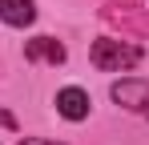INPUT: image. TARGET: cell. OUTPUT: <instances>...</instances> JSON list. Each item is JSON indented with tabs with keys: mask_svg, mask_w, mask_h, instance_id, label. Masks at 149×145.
<instances>
[{
	"mask_svg": "<svg viewBox=\"0 0 149 145\" xmlns=\"http://www.w3.org/2000/svg\"><path fill=\"white\" fill-rule=\"evenodd\" d=\"M89 61L101 72H129L145 61V48L133 45V40H117V36H97L89 48Z\"/></svg>",
	"mask_w": 149,
	"mask_h": 145,
	"instance_id": "1",
	"label": "cell"
},
{
	"mask_svg": "<svg viewBox=\"0 0 149 145\" xmlns=\"http://www.w3.org/2000/svg\"><path fill=\"white\" fill-rule=\"evenodd\" d=\"M109 97L129 109V113H137V117L149 121V81L145 77H121V81H113L109 85Z\"/></svg>",
	"mask_w": 149,
	"mask_h": 145,
	"instance_id": "2",
	"label": "cell"
},
{
	"mask_svg": "<svg viewBox=\"0 0 149 145\" xmlns=\"http://www.w3.org/2000/svg\"><path fill=\"white\" fill-rule=\"evenodd\" d=\"M24 61H32V65H65L69 61V48L61 45L56 36H32V40H24Z\"/></svg>",
	"mask_w": 149,
	"mask_h": 145,
	"instance_id": "3",
	"label": "cell"
},
{
	"mask_svg": "<svg viewBox=\"0 0 149 145\" xmlns=\"http://www.w3.org/2000/svg\"><path fill=\"white\" fill-rule=\"evenodd\" d=\"M89 109H93V101H89V93H85L81 85H69V89L56 93V113L65 121H85Z\"/></svg>",
	"mask_w": 149,
	"mask_h": 145,
	"instance_id": "4",
	"label": "cell"
},
{
	"mask_svg": "<svg viewBox=\"0 0 149 145\" xmlns=\"http://www.w3.org/2000/svg\"><path fill=\"white\" fill-rule=\"evenodd\" d=\"M0 20L8 28H28L36 20V4L32 0H0Z\"/></svg>",
	"mask_w": 149,
	"mask_h": 145,
	"instance_id": "5",
	"label": "cell"
},
{
	"mask_svg": "<svg viewBox=\"0 0 149 145\" xmlns=\"http://www.w3.org/2000/svg\"><path fill=\"white\" fill-rule=\"evenodd\" d=\"M20 145H65V141H49V137H20Z\"/></svg>",
	"mask_w": 149,
	"mask_h": 145,
	"instance_id": "6",
	"label": "cell"
},
{
	"mask_svg": "<svg viewBox=\"0 0 149 145\" xmlns=\"http://www.w3.org/2000/svg\"><path fill=\"white\" fill-rule=\"evenodd\" d=\"M0 125H4V129H16V117H12L8 109H0Z\"/></svg>",
	"mask_w": 149,
	"mask_h": 145,
	"instance_id": "7",
	"label": "cell"
}]
</instances>
